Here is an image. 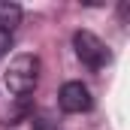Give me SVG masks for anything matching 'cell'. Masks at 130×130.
Here are the masks:
<instances>
[{
	"mask_svg": "<svg viewBox=\"0 0 130 130\" xmlns=\"http://www.w3.org/2000/svg\"><path fill=\"white\" fill-rule=\"evenodd\" d=\"M9 45H12V33H6V30H0V58L9 52Z\"/></svg>",
	"mask_w": 130,
	"mask_h": 130,
	"instance_id": "277c9868",
	"label": "cell"
},
{
	"mask_svg": "<svg viewBox=\"0 0 130 130\" xmlns=\"http://www.w3.org/2000/svg\"><path fill=\"white\" fill-rule=\"evenodd\" d=\"M91 91H88V85H82V82H67L64 88H61V94H58V106L70 112V115H79V112H88L91 109Z\"/></svg>",
	"mask_w": 130,
	"mask_h": 130,
	"instance_id": "3957f363",
	"label": "cell"
},
{
	"mask_svg": "<svg viewBox=\"0 0 130 130\" xmlns=\"http://www.w3.org/2000/svg\"><path fill=\"white\" fill-rule=\"evenodd\" d=\"M3 82H6V91L9 94H15V97H27L33 88H36V82H39V58L36 55H15L9 67H6V73H3Z\"/></svg>",
	"mask_w": 130,
	"mask_h": 130,
	"instance_id": "6da1fadb",
	"label": "cell"
},
{
	"mask_svg": "<svg viewBox=\"0 0 130 130\" xmlns=\"http://www.w3.org/2000/svg\"><path fill=\"white\" fill-rule=\"evenodd\" d=\"M73 48H76L79 61L88 67V70H103V67L112 61L106 42L100 39L97 33H91V30H76L73 33Z\"/></svg>",
	"mask_w": 130,
	"mask_h": 130,
	"instance_id": "7a4b0ae2",
	"label": "cell"
}]
</instances>
